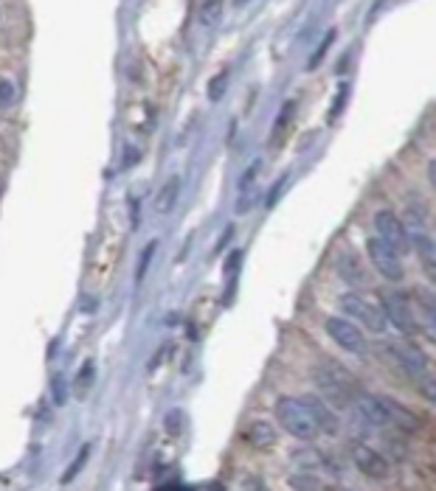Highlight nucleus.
Instances as JSON below:
<instances>
[{"mask_svg":"<svg viewBox=\"0 0 436 491\" xmlns=\"http://www.w3.org/2000/svg\"><path fill=\"white\" fill-rule=\"evenodd\" d=\"M388 354L405 368V373H414V376H417V373H422V371H425V365H428L425 354H422L414 343H408V340H402V343H391V346H388Z\"/></svg>","mask_w":436,"mask_h":491,"instance_id":"nucleus-11","label":"nucleus"},{"mask_svg":"<svg viewBox=\"0 0 436 491\" xmlns=\"http://www.w3.org/2000/svg\"><path fill=\"white\" fill-rule=\"evenodd\" d=\"M375 227H377L380 239L388 242L397 253H408V250H411V236H408L405 224L400 222L391 211H377V214H375Z\"/></svg>","mask_w":436,"mask_h":491,"instance_id":"nucleus-6","label":"nucleus"},{"mask_svg":"<svg viewBox=\"0 0 436 491\" xmlns=\"http://www.w3.org/2000/svg\"><path fill=\"white\" fill-rule=\"evenodd\" d=\"M377 399H380L383 415H386V427H397V430H405V433H417L420 430V418L408 407L394 402L391 396H377Z\"/></svg>","mask_w":436,"mask_h":491,"instance_id":"nucleus-9","label":"nucleus"},{"mask_svg":"<svg viewBox=\"0 0 436 491\" xmlns=\"http://www.w3.org/2000/svg\"><path fill=\"white\" fill-rule=\"evenodd\" d=\"M313 382L324 393V399L330 402V407H340V410L355 404V396L360 393L355 373L346 371L338 362H333V359H324L321 365L313 368Z\"/></svg>","mask_w":436,"mask_h":491,"instance_id":"nucleus-1","label":"nucleus"},{"mask_svg":"<svg viewBox=\"0 0 436 491\" xmlns=\"http://www.w3.org/2000/svg\"><path fill=\"white\" fill-rule=\"evenodd\" d=\"M293 113H295V104H293V101H288V104L282 107V115H279V121H276V138H282V130L288 127V121H290Z\"/></svg>","mask_w":436,"mask_h":491,"instance_id":"nucleus-25","label":"nucleus"},{"mask_svg":"<svg viewBox=\"0 0 436 491\" xmlns=\"http://www.w3.org/2000/svg\"><path fill=\"white\" fill-rule=\"evenodd\" d=\"M248 444L256 449H268L276 444V430L268 424V421H253L250 427H248Z\"/></svg>","mask_w":436,"mask_h":491,"instance_id":"nucleus-14","label":"nucleus"},{"mask_svg":"<svg viewBox=\"0 0 436 491\" xmlns=\"http://www.w3.org/2000/svg\"><path fill=\"white\" fill-rule=\"evenodd\" d=\"M301 402L307 407V413L313 415L318 433H327V435H335L338 433V415L333 413V407L324 402L321 396H301Z\"/></svg>","mask_w":436,"mask_h":491,"instance_id":"nucleus-10","label":"nucleus"},{"mask_svg":"<svg viewBox=\"0 0 436 491\" xmlns=\"http://www.w3.org/2000/svg\"><path fill=\"white\" fill-rule=\"evenodd\" d=\"M352 460H355V466H358L366 477L386 480L388 475H391V466H388L386 458H383L380 452H375L372 447H366V444H352Z\"/></svg>","mask_w":436,"mask_h":491,"instance_id":"nucleus-8","label":"nucleus"},{"mask_svg":"<svg viewBox=\"0 0 436 491\" xmlns=\"http://www.w3.org/2000/svg\"><path fill=\"white\" fill-rule=\"evenodd\" d=\"M88 458H91V444H85V447H82V452H79V455H76V460L68 466V472H65V477H62V480H65V483H68V480H73V477L79 475V469L85 466V460H88Z\"/></svg>","mask_w":436,"mask_h":491,"instance_id":"nucleus-19","label":"nucleus"},{"mask_svg":"<svg viewBox=\"0 0 436 491\" xmlns=\"http://www.w3.org/2000/svg\"><path fill=\"white\" fill-rule=\"evenodd\" d=\"M225 88H228V71H220L211 82H208V98L211 101H220L225 95Z\"/></svg>","mask_w":436,"mask_h":491,"instance_id":"nucleus-18","label":"nucleus"},{"mask_svg":"<svg viewBox=\"0 0 436 491\" xmlns=\"http://www.w3.org/2000/svg\"><path fill=\"white\" fill-rule=\"evenodd\" d=\"M340 309H343V314H352L363 329H369L372 334H383L388 326L386 314H383V309L380 306H375L372 301H366V298H360L358 292H346V295H340Z\"/></svg>","mask_w":436,"mask_h":491,"instance_id":"nucleus-3","label":"nucleus"},{"mask_svg":"<svg viewBox=\"0 0 436 491\" xmlns=\"http://www.w3.org/2000/svg\"><path fill=\"white\" fill-rule=\"evenodd\" d=\"M366 253H369V259H372V264H375V269L383 275V278H388V281H402V262H400V253L388 244V242H383L380 236H375V239H369L366 242Z\"/></svg>","mask_w":436,"mask_h":491,"instance_id":"nucleus-4","label":"nucleus"},{"mask_svg":"<svg viewBox=\"0 0 436 491\" xmlns=\"http://www.w3.org/2000/svg\"><path fill=\"white\" fill-rule=\"evenodd\" d=\"M181 200V177H169L155 194V214H172V208Z\"/></svg>","mask_w":436,"mask_h":491,"instance_id":"nucleus-13","label":"nucleus"},{"mask_svg":"<svg viewBox=\"0 0 436 491\" xmlns=\"http://www.w3.org/2000/svg\"><path fill=\"white\" fill-rule=\"evenodd\" d=\"M138 155H141V152L130 146V149H127V157H124V166H133V163H138Z\"/></svg>","mask_w":436,"mask_h":491,"instance_id":"nucleus-28","label":"nucleus"},{"mask_svg":"<svg viewBox=\"0 0 436 491\" xmlns=\"http://www.w3.org/2000/svg\"><path fill=\"white\" fill-rule=\"evenodd\" d=\"M333 40H335V31H327V37H324V43L318 48V53H313V59H310V71H315V65H321V59H324V53L330 51Z\"/></svg>","mask_w":436,"mask_h":491,"instance_id":"nucleus-23","label":"nucleus"},{"mask_svg":"<svg viewBox=\"0 0 436 491\" xmlns=\"http://www.w3.org/2000/svg\"><path fill=\"white\" fill-rule=\"evenodd\" d=\"M276 421L290 433L293 438H301V441H313L318 435V427L313 421V415L307 413V407L301 399H293V396H282L276 402Z\"/></svg>","mask_w":436,"mask_h":491,"instance_id":"nucleus-2","label":"nucleus"},{"mask_svg":"<svg viewBox=\"0 0 436 491\" xmlns=\"http://www.w3.org/2000/svg\"><path fill=\"white\" fill-rule=\"evenodd\" d=\"M155 247H158V242H149L144 247V253H141V262H138V272H136V281H144L146 269H149V262H152V253H155Z\"/></svg>","mask_w":436,"mask_h":491,"instance_id":"nucleus-21","label":"nucleus"},{"mask_svg":"<svg viewBox=\"0 0 436 491\" xmlns=\"http://www.w3.org/2000/svg\"><path fill=\"white\" fill-rule=\"evenodd\" d=\"M327 334L338 343L343 351H349V354H360V357H363V354L369 351L363 331H360L352 320H346V317H330V320H327Z\"/></svg>","mask_w":436,"mask_h":491,"instance_id":"nucleus-5","label":"nucleus"},{"mask_svg":"<svg viewBox=\"0 0 436 491\" xmlns=\"http://www.w3.org/2000/svg\"><path fill=\"white\" fill-rule=\"evenodd\" d=\"M414 244H417V250H420V259H422V267H425V272L434 278V239L431 236H425V233H420L417 239H414Z\"/></svg>","mask_w":436,"mask_h":491,"instance_id":"nucleus-16","label":"nucleus"},{"mask_svg":"<svg viewBox=\"0 0 436 491\" xmlns=\"http://www.w3.org/2000/svg\"><path fill=\"white\" fill-rule=\"evenodd\" d=\"M14 98H17V90H14V85H11L9 79H3V76H0V110L11 107V104H14Z\"/></svg>","mask_w":436,"mask_h":491,"instance_id":"nucleus-20","label":"nucleus"},{"mask_svg":"<svg viewBox=\"0 0 436 491\" xmlns=\"http://www.w3.org/2000/svg\"><path fill=\"white\" fill-rule=\"evenodd\" d=\"M223 9H225V0H200L197 3V20H200V26H206V29L217 26L220 17H223Z\"/></svg>","mask_w":436,"mask_h":491,"instance_id":"nucleus-15","label":"nucleus"},{"mask_svg":"<svg viewBox=\"0 0 436 491\" xmlns=\"http://www.w3.org/2000/svg\"><path fill=\"white\" fill-rule=\"evenodd\" d=\"M293 489H321V480L318 477H310V475H295L290 477Z\"/></svg>","mask_w":436,"mask_h":491,"instance_id":"nucleus-22","label":"nucleus"},{"mask_svg":"<svg viewBox=\"0 0 436 491\" xmlns=\"http://www.w3.org/2000/svg\"><path fill=\"white\" fill-rule=\"evenodd\" d=\"M93 376H96V365H93V359H88V362L79 368V373H76V393H79V396L88 393V388L93 385Z\"/></svg>","mask_w":436,"mask_h":491,"instance_id":"nucleus-17","label":"nucleus"},{"mask_svg":"<svg viewBox=\"0 0 436 491\" xmlns=\"http://www.w3.org/2000/svg\"><path fill=\"white\" fill-rule=\"evenodd\" d=\"M420 382H422V385H420V388H422V393H425V396H428V402H434V399H436V393H434V376H431V373H428V376H422V379H420Z\"/></svg>","mask_w":436,"mask_h":491,"instance_id":"nucleus-26","label":"nucleus"},{"mask_svg":"<svg viewBox=\"0 0 436 491\" xmlns=\"http://www.w3.org/2000/svg\"><path fill=\"white\" fill-rule=\"evenodd\" d=\"M346 93H349V88L343 85V88H340V98H335V104H333V118L338 115V110L343 107V101H346Z\"/></svg>","mask_w":436,"mask_h":491,"instance_id":"nucleus-27","label":"nucleus"},{"mask_svg":"<svg viewBox=\"0 0 436 491\" xmlns=\"http://www.w3.org/2000/svg\"><path fill=\"white\" fill-rule=\"evenodd\" d=\"M234 3H237V6H243V3H245V0H234Z\"/></svg>","mask_w":436,"mask_h":491,"instance_id":"nucleus-29","label":"nucleus"},{"mask_svg":"<svg viewBox=\"0 0 436 491\" xmlns=\"http://www.w3.org/2000/svg\"><path fill=\"white\" fill-rule=\"evenodd\" d=\"M335 269H338V275L349 286L366 284V272H363V264H360V256L352 253V250H346V247L335 256Z\"/></svg>","mask_w":436,"mask_h":491,"instance_id":"nucleus-12","label":"nucleus"},{"mask_svg":"<svg viewBox=\"0 0 436 491\" xmlns=\"http://www.w3.org/2000/svg\"><path fill=\"white\" fill-rule=\"evenodd\" d=\"M380 295H383V314H386V320H391L400 331L414 334L417 331V320H414V309L405 301V295H400V292H380Z\"/></svg>","mask_w":436,"mask_h":491,"instance_id":"nucleus-7","label":"nucleus"},{"mask_svg":"<svg viewBox=\"0 0 436 491\" xmlns=\"http://www.w3.org/2000/svg\"><path fill=\"white\" fill-rule=\"evenodd\" d=\"M65 385H68V382H65V376H59V373L51 379V393H54V402L56 404H62L65 402V396H68V393H65Z\"/></svg>","mask_w":436,"mask_h":491,"instance_id":"nucleus-24","label":"nucleus"}]
</instances>
